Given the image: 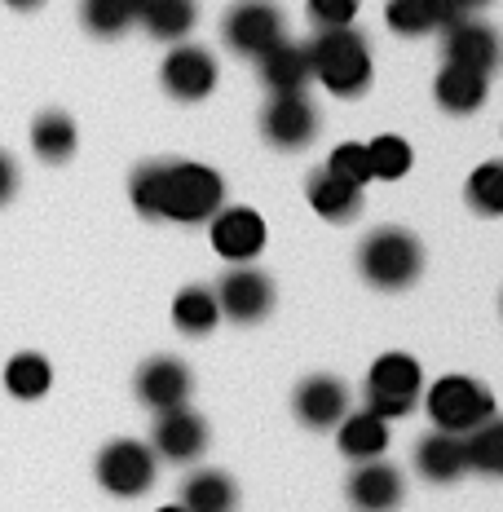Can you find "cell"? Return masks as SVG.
<instances>
[{"label": "cell", "instance_id": "6da1fadb", "mask_svg": "<svg viewBox=\"0 0 503 512\" xmlns=\"http://www.w3.org/2000/svg\"><path fill=\"white\" fill-rule=\"evenodd\" d=\"M314 53V80L323 84L331 98H362L376 80V62H371V45L362 31L353 27H336V31H318L309 40Z\"/></svg>", "mask_w": 503, "mask_h": 512}, {"label": "cell", "instance_id": "7a4b0ae2", "mask_svg": "<svg viewBox=\"0 0 503 512\" xmlns=\"http://www.w3.org/2000/svg\"><path fill=\"white\" fill-rule=\"evenodd\" d=\"M226 208V181L217 168L190 164V159H168L164 199H159V221L177 226H203Z\"/></svg>", "mask_w": 503, "mask_h": 512}, {"label": "cell", "instance_id": "3957f363", "mask_svg": "<svg viewBox=\"0 0 503 512\" xmlns=\"http://www.w3.org/2000/svg\"><path fill=\"white\" fill-rule=\"evenodd\" d=\"M358 274L380 292H406L424 274V248L406 226H376L358 243Z\"/></svg>", "mask_w": 503, "mask_h": 512}, {"label": "cell", "instance_id": "277c9868", "mask_svg": "<svg viewBox=\"0 0 503 512\" xmlns=\"http://www.w3.org/2000/svg\"><path fill=\"white\" fill-rule=\"evenodd\" d=\"M428 420L442 433H473L495 415V393L473 376H442L424 398Z\"/></svg>", "mask_w": 503, "mask_h": 512}, {"label": "cell", "instance_id": "5b68a950", "mask_svg": "<svg viewBox=\"0 0 503 512\" xmlns=\"http://www.w3.org/2000/svg\"><path fill=\"white\" fill-rule=\"evenodd\" d=\"M420 389H424V371L420 362L402 349H389L371 362V376H367V407L371 415H380L384 424L389 420H402V415L415 411L420 402Z\"/></svg>", "mask_w": 503, "mask_h": 512}, {"label": "cell", "instance_id": "8992f818", "mask_svg": "<svg viewBox=\"0 0 503 512\" xmlns=\"http://www.w3.org/2000/svg\"><path fill=\"white\" fill-rule=\"evenodd\" d=\"M159 477V460L151 451V442H137V437H120V442L102 446L98 455V486L111 490L120 499H142Z\"/></svg>", "mask_w": 503, "mask_h": 512}, {"label": "cell", "instance_id": "52a82bcc", "mask_svg": "<svg viewBox=\"0 0 503 512\" xmlns=\"http://www.w3.org/2000/svg\"><path fill=\"white\" fill-rule=\"evenodd\" d=\"M212 296H217L221 318H230V323H239V327L265 323V318L274 314V301H278L274 279L265 270H256V265H230Z\"/></svg>", "mask_w": 503, "mask_h": 512}, {"label": "cell", "instance_id": "ba28073f", "mask_svg": "<svg viewBox=\"0 0 503 512\" xmlns=\"http://www.w3.org/2000/svg\"><path fill=\"white\" fill-rule=\"evenodd\" d=\"M221 36L239 58H261L287 36V18L274 0H239L221 23Z\"/></svg>", "mask_w": 503, "mask_h": 512}, {"label": "cell", "instance_id": "9c48e42d", "mask_svg": "<svg viewBox=\"0 0 503 512\" xmlns=\"http://www.w3.org/2000/svg\"><path fill=\"white\" fill-rule=\"evenodd\" d=\"M442 58L451 67L477 71V76H495L503 67V36L490 23H481L477 14H464L459 23L442 31Z\"/></svg>", "mask_w": 503, "mask_h": 512}, {"label": "cell", "instance_id": "30bf717a", "mask_svg": "<svg viewBox=\"0 0 503 512\" xmlns=\"http://www.w3.org/2000/svg\"><path fill=\"white\" fill-rule=\"evenodd\" d=\"M318 106L309 102V93H278L261 106V137L274 151H305L318 137Z\"/></svg>", "mask_w": 503, "mask_h": 512}, {"label": "cell", "instance_id": "8fae6325", "mask_svg": "<svg viewBox=\"0 0 503 512\" xmlns=\"http://www.w3.org/2000/svg\"><path fill=\"white\" fill-rule=\"evenodd\" d=\"M221 80V67L203 45H173L159 62V84H164L168 98L177 102H203Z\"/></svg>", "mask_w": 503, "mask_h": 512}, {"label": "cell", "instance_id": "7c38bea8", "mask_svg": "<svg viewBox=\"0 0 503 512\" xmlns=\"http://www.w3.org/2000/svg\"><path fill=\"white\" fill-rule=\"evenodd\" d=\"M151 451H155V460H168V464H195L208 451V420L190 402L173 411H155Z\"/></svg>", "mask_w": 503, "mask_h": 512}, {"label": "cell", "instance_id": "4fadbf2b", "mask_svg": "<svg viewBox=\"0 0 503 512\" xmlns=\"http://www.w3.org/2000/svg\"><path fill=\"white\" fill-rule=\"evenodd\" d=\"M133 393L142 407L151 411H173V407H186L190 393H195V376L190 367L173 354H159V358H146L137 367V380H133Z\"/></svg>", "mask_w": 503, "mask_h": 512}, {"label": "cell", "instance_id": "5bb4252c", "mask_svg": "<svg viewBox=\"0 0 503 512\" xmlns=\"http://www.w3.org/2000/svg\"><path fill=\"white\" fill-rule=\"evenodd\" d=\"M208 239L217 248V256H226L230 265H252V256L265 252V221L256 208L226 204L208 221Z\"/></svg>", "mask_w": 503, "mask_h": 512}, {"label": "cell", "instance_id": "9a60e30c", "mask_svg": "<svg viewBox=\"0 0 503 512\" xmlns=\"http://www.w3.org/2000/svg\"><path fill=\"white\" fill-rule=\"evenodd\" d=\"M256 76H261V89L278 98V93H309L314 84V53H309V40H292L283 36L270 53L256 58Z\"/></svg>", "mask_w": 503, "mask_h": 512}, {"label": "cell", "instance_id": "2e32d148", "mask_svg": "<svg viewBox=\"0 0 503 512\" xmlns=\"http://www.w3.org/2000/svg\"><path fill=\"white\" fill-rule=\"evenodd\" d=\"M292 415L314 433H331L349 415V384L340 376H305L292 393Z\"/></svg>", "mask_w": 503, "mask_h": 512}, {"label": "cell", "instance_id": "e0dca14e", "mask_svg": "<svg viewBox=\"0 0 503 512\" xmlns=\"http://www.w3.org/2000/svg\"><path fill=\"white\" fill-rule=\"evenodd\" d=\"M345 495L358 512H398V504L406 499V477H402V468L389 460L353 464Z\"/></svg>", "mask_w": 503, "mask_h": 512}, {"label": "cell", "instance_id": "ac0fdd59", "mask_svg": "<svg viewBox=\"0 0 503 512\" xmlns=\"http://www.w3.org/2000/svg\"><path fill=\"white\" fill-rule=\"evenodd\" d=\"M415 473L433 486H451L468 473V451H464V437L459 433H424L415 442Z\"/></svg>", "mask_w": 503, "mask_h": 512}, {"label": "cell", "instance_id": "d6986e66", "mask_svg": "<svg viewBox=\"0 0 503 512\" xmlns=\"http://www.w3.org/2000/svg\"><path fill=\"white\" fill-rule=\"evenodd\" d=\"M305 199L318 217L336 221V226H349V221L362 212V204H367V199H362V186L327 173V168H314V173L305 177Z\"/></svg>", "mask_w": 503, "mask_h": 512}, {"label": "cell", "instance_id": "ffe728a7", "mask_svg": "<svg viewBox=\"0 0 503 512\" xmlns=\"http://www.w3.org/2000/svg\"><path fill=\"white\" fill-rule=\"evenodd\" d=\"M464 18L455 0H389L384 5V23L393 36H428V31H446Z\"/></svg>", "mask_w": 503, "mask_h": 512}, {"label": "cell", "instance_id": "44dd1931", "mask_svg": "<svg viewBox=\"0 0 503 512\" xmlns=\"http://www.w3.org/2000/svg\"><path fill=\"white\" fill-rule=\"evenodd\" d=\"M486 98H490L486 76L442 62V71H437V80H433V102L442 106L446 115H477L481 106H486Z\"/></svg>", "mask_w": 503, "mask_h": 512}, {"label": "cell", "instance_id": "7402d4cb", "mask_svg": "<svg viewBox=\"0 0 503 512\" xmlns=\"http://www.w3.org/2000/svg\"><path fill=\"white\" fill-rule=\"evenodd\" d=\"M336 442L345 451V460L367 464V460H384L389 451V424L371 411H349L345 420L336 424Z\"/></svg>", "mask_w": 503, "mask_h": 512}, {"label": "cell", "instance_id": "603a6c76", "mask_svg": "<svg viewBox=\"0 0 503 512\" xmlns=\"http://www.w3.org/2000/svg\"><path fill=\"white\" fill-rule=\"evenodd\" d=\"M137 23L146 27V36L151 40L181 45V40H186L190 31H195V23H199V0H142Z\"/></svg>", "mask_w": 503, "mask_h": 512}, {"label": "cell", "instance_id": "cb8c5ba5", "mask_svg": "<svg viewBox=\"0 0 503 512\" xmlns=\"http://www.w3.org/2000/svg\"><path fill=\"white\" fill-rule=\"evenodd\" d=\"M181 508L186 512H234L239 508V482L221 468H199L181 486Z\"/></svg>", "mask_w": 503, "mask_h": 512}, {"label": "cell", "instance_id": "d4e9b609", "mask_svg": "<svg viewBox=\"0 0 503 512\" xmlns=\"http://www.w3.org/2000/svg\"><path fill=\"white\" fill-rule=\"evenodd\" d=\"M76 142H80L76 124L62 111H45L31 124V151L45 159V164H67V159L76 155Z\"/></svg>", "mask_w": 503, "mask_h": 512}, {"label": "cell", "instance_id": "484cf974", "mask_svg": "<svg viewBox=\"0 0 503 512\" xmlns=\"http://www.w3.org/2000/svg\"><path fill=\"white\" fill-rule=\"evenodd\" d=\"M49 384H53V367L45 354H31L27 349V354H14L5 362V389L14 393V398L36 402L49 393Z\"/></svg>", "mask_w": 503, "mask_h": 512}, {"label": "cell", "instance_id": "4316f807", "mask_svg": "<svg viewBox=\"0 0 503 512\" xmlns=\"http://www.w3.org/2000/svg\"><path fill=\"white\" fill-rule=\"evenodd\" d=\"M464 451H468V473L503 477V415H490L481 429L464 433Z\"/></svg>", "mask_w": 503, "mask_h": 512}, {"label": "cell", "instance_id": "83f0119b", "mask_svg": "<svg viewBox=\"0 0 503 512\" xmlns=\"http://www.w3.org/2000/svg\"><path fill=\"white\" fill-rule=\"evenodd\" d=\"M173 323H177L186 336H208L212 327L221 323L217 296H212L208 287H181L177 301H173Z\"/></svg>", "mask_w": 503, "mask_h": 512}, {"label": "cell", "instance_id": "f1b7e54d", "mask_svg": "<svg viewBox=\"0 0 503 512\" xmlns=\"http://www.w3.org/2000/svg\"><path fill=\"white\" fill-rule=\"evenodd\" d=\"M137 9H142V0H84L80 23L89 27L93 36L115 40V36H124V31L137 23Z\"/></svg>", "mask_w": 503, "mask_h": 512}, {"label": "cell", "instance_id": "f546056e", "mask_svg": "<svg viewBox=\"0 0 503 512\" xmlns=\"http://www.w3.org/2000/svg\"><path fill=\"white\" fill-rule=\"evenodd\" d=\"M464 204L481 217H503V159L477 164L464 181Z\"/></svg>", "mask_w": 503, "mask_h": 512}, {"label": "cell", "instance_id": "4dcf8cb0", "mask_svg": "<svg viewBox=\"0 0 503 512\" xmlns=\"http://www.w3.org/2000/svg\"><path fill=\"white\" fill-rule=\"evenodd\" d=\"M367 164H371V177H380V181H398L411 173V164H415V151H411V142L398 133H380V137H371L367 142Z\"/></svg>", "mask_w": 503, "mask_h": 512}, {"label": "cell", "instance_id": "1f68e13d", "mask_svg": "<svg viewBox=\"0 0 503 512\" xmlns=\"http://www.w3.org/2000/svg\"><path fill=\"white\" fill-rule=\"evenodd\" d=\"M164 177H168V159H151V164H142L128 181V195H133V208L142 212V217L159 221V199H164Z\"/></svg>", "mask_w": 503, "mask_h": 512}, {"label": "cell", "instance_id": "d6a6232c", "mask_svg": "<svg viewBox=\"0 0 503 512\" xmlns=\"http://www.w3.org/2000/svg\"><path fill=\"white\" fill-rule=\"evenodd\" d=\"M327 173L353 181V186H367L371 181V164H367V142H340L336 151L327 155Z\"/></svg>", "mask_w": 503, "mask_h": 512}, {"label": "cell", "instance_id": "836d02e7", "mask_svg": "<svg viewBox=\"0 0 503 512\" xmlns=\"http://www.w3.org/2000/svg\"><path fill=\"white\" fill-rule=\"evenodd\" d=\"M305 9L318 31H336V27H353L362 0H305Z\"/></svg>", "mask_w": 503, "mask_h": 512}, {"label": "cell", "instance_id": "e575fe53", "mask_svg": "<svg viewBox=\"0 0 503 512\" xmlns=\"http://www.w3.org/2000/svg\"><path fill=\"white\" fill-rule=\"evenodd\" d=\"M14 190H18V164L5 151H0V208L14 199Z\"/></svg>", "mask_w": 503, "mask_h": 512}, {"label": "cell", "instance_id": "d590c367", "mask_svg": "<svg viewBox=\"0 0 503 512\" xmlns=\"http://www.w3.org/2000/svg\"><path fill=\"white\" fill-rule=\"evenodd\" d=\"M455 5H459V9H464V14H473V9H486V5H490V0H455Z\"/></svg>", "mask_w": 503, "mask_h": 512}, {"label": "cell", "instance_id": "8d00e7d4", "mask_svg": "<svg viewBox=\"0 0 503 512\" xmlns=\"http://www.w3.org/2000/svg\"><path fill=\"white\" fill-rule=\"evenodd\" d=\"M5 5H9V9H40L45 0H5Z\"/></svg>", "mask_w": 503, "mask_h": 512}, {"label": "cell", "instance_id": "74e56055", "mask_svg": "<svg viewBox=\"0 0 503 512\" xmlns=\"http://www.w3.org/2000/svg\"><path fill=\"white\" fill-rule=\"evenodd\" d=\"M159 512H186V508H181V504H173V508H159Z\"/></svg>", "mask_w": 503, "mask_h": 512}]
</instances>
